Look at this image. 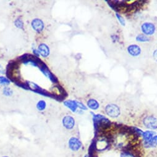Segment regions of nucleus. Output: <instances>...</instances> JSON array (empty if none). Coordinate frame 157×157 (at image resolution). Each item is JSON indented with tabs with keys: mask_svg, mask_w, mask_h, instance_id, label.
Instances as JSON below:
<instances>
[{
	"mask_svg": "<svg viewBox=\"0 0 157 157\" xmlns=\"http://www.w3.org/2000/svg\"><path fill=\"white\" fill-rule=\"evenodd\" d=\"M105 111L106 114L112 118H116L120 115V109L119 107L115 104H108L106 106Z\"/></svg>",
	"mask_w": 157,
	"mask_h": 157,
	"instance_id": "f257e3e1",
	"label": "nucleus"
},
{
	"mask_svg": "<svg viewBox=\"0 0 157 157\" xmlns=\"http://www.w3.org/2000/svg\"><path fill=\"white\" fill-rule=\"evenodd\" d=\"M144 126L151 130L157 129V118L154 116H149L145 117L143 120Z\"/></svg>",
	"mask_w": 157,
	"mask_h": 157,
	"instance_id": "f03ea898",
	"label": "nucleus"
},
{
	"mask_svg": "<svg viewBox=\"0 0 157 157\" xmlns=\"http://www.w3.org/2000/svg\"><path fill=\"white\" fill-rule=\"evenodd\" d=\"M69 147L72 151H77L82 147L80 140L76 137H71L69 141Z\"/></svg>",
	"mask_w": 157,
	"mask_h": 157,
	"instance_id": "7ed1b4c3",
	"label": "nucleus"
},
{
	"mask_svg": "<svg viewBox=\"0 0 157 157\" xmlns=\"http://www.w3.org/2000/svg\"><path fill=\"white\" fill-rule=\"evenodd\" d=\"M142 31L145 35H151L154 33L155 31V25L152 23H144L142 27Z\"/></svg>",
	"mask_w": 157,
	"mask_h": 157,
	"instance_id": "20e7f679",
	"label": "nucleus"
},
{
	"mask_svg": "<svg viewBox=\"0 0 157 157\" xmlns=\"http://www.w3.org/2000/svg\"><path fill=\"white\" fill-rule=\"evenodd\" d=\"M63 125L68 130H71L75 125V120L71 116H66L63 119Z\"/></svg>",
	"mask_w": 157,
	"mask_h": 157,
	"instance_id": "39448f33",
	"label": "nucleus"
},
{
	"mask_svg": "<svg viewBox=\"0 0 157 157\" xmlns=\"http://www.w3.org/2000/svg\"><path fill=\"white\" fill-rule=\"evenodd\" d=\"M127 51L132 56H138L141 53V49L136 44H132L127 48Z\"/></svg>",
	"mask_w": 157,
	"mask_h": 157,
	"instance_id": "423d86ee",
	"label": "nucleus"
},
{
	"mask_svg": "<svg viewBox=\"0 0 157 157\" xmlns=\"http://www.w3.org/2000/svg\"><path fill=\"white\" fill-rule=\"evenodd\" d=\"M32 26L33 29L38 32H41L44 28L43 22L38 19H35L32 22Z\"/></svg>",
	"mask_w": 157,
	"mask_h": 157,
	"instance_id": "0eeeda50",
	"label": "nucleus"
},
{
	"mask_svg": "<svg viewBox=\"0 0 157 157\" xmlns=\"http://www.w3.org/2000/svg\"><path fill=\"white\" fill-rule=\"evenodd\" d=\"M38 52L43 56V57H45L50 54V50L48 47L45 44H41L38 46Z\"/></svg>",
	"mask_w": 157,
	"mask_h": 157,
	"instance_id": "6e6552de",
	"label": "nucleus"
},
{
	"mask_svg": "<svg viewBox=\"0 0 157 157\" xmlns=\"http://www.w3.org/2000/svg\"><path fill=\"white\" fill-rule=\"evenodd\" d=\"M64 105L69 108L72 111H75L78 107L77 102L75 100H67L64 102Z\"/></svg>",
	"mask_w": 157,
	"mask_h": 157,
	"instance_id": "1a4fd4ad",
	"label": "nucleus"
},
{
	"mask_svg": "<svg viewBox=\"0 0 157 157\" xmlns=\"http://www.w3.org/2000/svg\"><path fill=\"white\" fill-rule=\"evenodd\" d=\"M108 143L105 139H101L98 141L96 144V147L98 150H104L107 148Z\"/></svg>",
	"mask_w": 157,
	"mask_h": 157,
	"instance_id": "9d476101",
	"label": "nucleus"
},
{
	"mask_svg": "<svg viewBox=\"0 0 157 157\" xmlns=\"http://www.w3.org/2000/svg\"><path fill=\"white\" fill-rule=\"evenodd\" d=\"M87 105L90 109H91L92 110H97L99 108V104L97 101L95 99H90L88 102H87Z\"/></svg>",
	"mask_w": 157,
	"mask_h": 157,
	"instance_id": "9b49d317",
	"label": "nucleus"
},
{
	"mask_svg": "<svg viewBox=\"0 0 157 157\" xmlns=\"http://www.w3.org/2000/svg\"><path fill=\"white\" fill-rule=\"evenodd\" d=\"M154 134L155 133L152 132V131H146V132H143L142 135H143V137L145 141V142L149 143L153 138Z\"/></svg>",
	"mask_w": 157,
	"mask_h": 157,
	"instance_id": "f8f14e48",
	"label": "nucleus"
},
{
	"mask_svg": "<svg viewBox=\"0 0 157 157\" xmlns=\"http://www.w3.org/2000/svg\"><path fill=\"white\" fill-rule=\"evenodd\" d=\"M136 40L139 42H147L149 41V38L144 35H139L136 37Z\"/></svg>",
	"mask_w": 157,
	"mask_h": 157,
	"instance_id": "ddd939ff",
	"label": "nucleus"
},
{
	"mask_svg": "<svg viewBox=\"0 0 157 157\" xmlns=\"http://www.w3.org/2000/svg\"><path fill=\"white\" fill-rule=\"evenodd\" d=\"M37 107L39 110H43L46 107V102L44 100H40L38 102Z\"/></svg>",
	"mask_w": 157,
	"mask_h": 157,
	"instance_id": "4468645a",
	"label": "nucleus"
},
{
	"mask_svg": "<svg viewBox=\"0 0 157 157\" xmlns=\"http://www.w3.org/2000/svg\"><path fill=\"white\" fill-rule=\"evenodd\" d=\"M9 83L10 81L8 78L3 76H0V84H2V85H9Z\"/></svg>",
	"mask_w": 157,
	"mask_h": 157,
	"instance_id": "2eb2a0df",
	"label": "nucleus"
},
{
	"mask_svg": "<svg viewBox=\"0 0 157 157\" xmlns=\"http://www.w3.org/2000/svg\"><path fill=\"white\" fill-rule=\"evenodd\" d=\"M116 18H117V20H118L120 21V22L121 23V24L122 25H125L126 22H125V20L124 19V18H123L121 15H120L118 14H116Z\"/></svg>",
	"mask_w": 157,
	"mask_h": 157,
	"instance_id": "dca6fc26",
	"label": "nucleus"
},
{
	"mask_svg": "<svg viewBox=\"0 0 157 157\" xmlns=\"http://www.w3.org/2000/svg\"><path fill=\"white\" fill-rule=\"evenodd\" d=\"M149 143L152 147L156 146V145H157V136H154Z\"/></svg>",
	"mask_w": 157,
	"mask_h": 157,
	"instance_id": "f3484780",
	"label": "nucleus"
},
{
	"mask_svg": "<svg viewBox=\"0 0 157 157\" xmlns=\"http://www.w3.org/2000/svg\"><path fill=\"white\" fill-rule=\"evenodd\" d=\"M15 25L17 27L19 28V29H22L23 28V22H22L21 19H17L15 22Z\"/></svg>",
	"mask_w": 157,
	"mask_h": 157,
	"instance_id": "a211bd4d",
	"label": "nucleus"
},
{
	"mask_svg": "<svg viewBox=\"0 0 157 157\" xmlns=\"http://www.w3.org/2000/svg\"><path fill=\"white\" fill-rule=\"evenodd\" d=\"M3 93H4V94L6 95V96H11V95L13 93V91H11V89L10 88H6L4 89Z\"/></svg>",
	"mask_w": 157,
	"mask_h": 157,
	"instance_id": "6ab92c4d",
	"label": "nucleus"
},
{
	"mask_svg": "<svg viewBox=\"0 0 157 157\" xmlns=\"http://www.w3.org/2000/svg\"><path fill=\"white\" fill-rule=\"evenodd\" d=\"M77 107H78L82 109H83V110H86L87 108L83 104H82L81 102H77Z\"/></svg>",
	"mask_w": 157,
	"mask_h": 157,
	"instance_id": "aec40b11",
	"label": "nucleus"
},
{
	"mask_svg": "<svg viewBox=\"0 0 157 157\" xmlns=\"http://www.w3.org/2000/svg\"><path fill=\"white\" fill-rule=\"evenodd\" d=\"M153 58L157 62V49H156L155 51L153 52Z\"/></svg>",
	"mask_w": 157,
	"mask_h": 157,
	"instance_id": "412c9836",
	"label": "nucleus"
},
{
	"mask_svg": "<svg viewBox=\"0 0 157 157\" xmlns=\"http://www.w3.org/2000/svg\"><path fill=\"white\" fill-rule=\"evenodd\" d=\"M33 53H35V54H36L37 56H38V55H39V54H38V53H39V52H38L37 51H36V50H34V51H33Z\"/></svg>",
	"mask_w": 157,
	"mask_h": 157,
	"instance_id": "4be33fe9",
	"label": "nucleus"
},
{
	"mask_svg": "<svg viewBox=\"0 0 157 157\" xmlns=\"http://www.w3.org/2000/svg\"><path fill=\"white\" fill-rule=\"evenodd\" d=\"M0 72H1L3 73V68L1 67V66L0 65Z\"/></svg>",
	"mask_w": 157,
	"mask_h": 157,
	"instance_id": "5701e85b",
	"label": "nucleus"
},
{
	"mask_svg": "<svg viewBox=\"0 0 157 157\" xmlns=\"http://www.w3.org/2000/svg\"><path fill=\"white\" fill-rule=\"evenodd\" d=\"M3 157H8V156H3Z\"/></svg>",
	"mask_w": 157,
	"mask_h": 157,
	"instance_id": "b1692460",
	"label": "nucleus"
}]
</instances>
